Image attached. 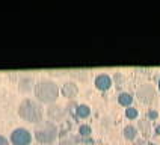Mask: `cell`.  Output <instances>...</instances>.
I'll use <instances>...</instances> for the list:
<instances>
[{"label": "cell", "instance_id": "obj_1", "mask_svg": "<svg viewBox=\"0 0 160 145\" xmlns=\"http://www.w3.org/2000/svg\"><path fill=\"white\" fill-rule=\"evenodd\" d=\"M35 97L39 103H47V104H53L59 97V86L58 83L52 79H42V80L36 82L33 86Z\"/></svg>", "mask_w": 160, "mask_h": 145}, {"label": "cell", "instance_id": "obj_2", "mask_svg": "<svg viewBox=\"0 0 160 145\" xmlns=\"http://www.w3.org/2000/svg\"><path fill=\"white\" fill-rule=\"evenodd\" d=\"M18 115L27 122L39 124L44 117V110H42V106L38 100L24 98L18 106Z\"/></svg>", "mask_w": 160, "mask_h": 145}, {"label": "cell", "instance_id": "obj_3", "mask_svg": "<svg viewBox=\"0 0 160 145\" xmlns=\"http://www.w3.org/2000/svg\"><path fill=\"white\" fill-rule=\"evenodd\" d=\"M35 138L38 142H41V144H52L54 139H56V136H58V127L54 126L52 121H42V122H39L35 128Z\"/></svg>", "mask_w": 160, "mask_h": 145}, {"label": "cell", "instance_id": "obj_4", "mask_svg": "<svg viewBox=\"0 0 160 145\" xmlns=\"http://www.w3.org/2000/svg\"><path fill=\"white\" fill-rule=\"evenodd\" d=\"M9 141L12 145H30L32 142V133L24 127H17L12 130L9 136Z\"/></svg>", "mask_w": 160, "mask_h": 145}, {"label": "cell", "instance_id": "obj_5", "mask_svg": "<svg viewBox=\"0 0 160 145\" xmlns=\"http://www.w3.org/2000/svg\"><path fill=\"white\" fill-rule=\"evenodd\" d=\"M136 95H138V98L143 101V103H150L154 100L156 97V88L152 86V85H142V86H139L138 91H136Z\"/></svg>", "mask_w": 160, "mask_h": 145}, {"label": "cell", "instance_id": "obj_6", "mask_svg": "<svg viewBox=\"0 0 160 145\" xmlns=\"http://www.w3.org/2000/svg\"><path fill=\"white\" fill-rule=\"evenodd\" d=\"M67 115V110L63 106L58 104V103H53V104H48L47 108V117L50 118L52 121H62Z\"/></svg>", "mask_w": 160, "mask_h": 145}, {"label": "cell", "instance_id": "obj_7", "mask_svg": "<svg viewBox=\"0 0 160 145\" xmlns=\"http://www.w3.org/2000/svg\"><path fill=\"white\" fill-rule=\"evenodd\" d=\"M63 97L67 98H74L77 94H79V86L74 83V82H65L62 85V89H61Z\"/></svg>", "mask_w": 160, "mask_h": 145}, {"label": "cell", "instance_id": "obj_8", "mask_svg": "<svg viewBox=\"0 0 160 145\" xmlns=\"http://www.w3.org/2000/svg\"><path fill=\"white\" fill-rule=\"evenodd\" d=\"M95 86L100 91H107L112 86V79L109 74H98L95 77Z\"/></svg>", "mask_w": 160, "mask_h": 145}, {"label": "cell", "instance_id": "obj_9", "mask_svg": "<svg viewBox=\"0 0 160 145\" xmlns=\"http://www.w3.org/2000/svg\"><path fill=\"white\" fill-rule=\"evenodd\" d=\"M118 101H119V104L130 108V104H132V101H133V97H132L130 92H121V94L118 95Z\"/></svg>", "mask_w": 160, "mask_h": 145}, {"label": "cell", "instance_id": "obj_10", "mask_svg": "<svg viewBox=\"0 0 160 145\" xmlns=\"http://www.w3.org/2000/svg\"><path fill=\"white\" fill-rule=\"evenodd\" d=\"M76 113L80 118H88L89 113H91V108H89L88 104H79L77 109H76Z\"/></svg>", "mask_w": 160, "mask_h": 145}, {"label": "cell", "instance_id": "obj_11", "mask_svg": "<svg viewBox=\"0 0 160 145\" xmlns=\"http://www.w3.org/2000/svg\"><path fill=\"white\" fill-rule=\"evenodd\" d=\"M136 133H138V130H136V127L134 126H125L124 127V136L127 139H134L136 138Z\"/></svg>", "mask_w": 160, "mask_h": 145}, {"label": "cell", "instance_id": "obj_12", "mask_svg": "<svg viewBox=\"0 0 160 145\" xmlns=\"http://www.w3.org/2000/svg\"><path fill=\"white\" fill-rule=\"evenodd\" d=\"M32 83H33V79H30V77L21 79V80H20V89L21 91H29L30 88H32Z\"/></svg>", "mask_w": 160, "mask_h": 145}, {"label": "cell", "instance_id": "obj_13", "mask_svg": "<svg viewBox=\"0 0 160 145\" xmlns=\"http://www.w3.org/2000/svg\"><path fill=\"white\" fill-rule=\"evenodd\" d=\"M138 115H139V112H138V109L136 108H127L125 109V117L128 118V119H134V118H138Z\"/></svg>", "mask_w": 160, "mask_h": 145}, {"label": "cell", "instance_id": "obj_14", "mask_svg": "<svg viewBox=\"0 0 160 145\" xmlns=\"http://www.w3.org/2000/svg\"><path fill=\"white\" fill-rule=\"evenodd\" d=\"M139 128L142 130L143 135H148V133H150V121L141 119V121H139Z\"/></svg>", "mask_w": 160, "mask_h": 145}, {"label": "cell", "instance_id": "obj_15", "mask_svg": "<svg viewBox=\"0 0 160 145\" xmlns=\"http://www.w3.org/2000/svg\"><path fill=\"white\" fill-rule=\"evenodd\" d=\"M79 133L82 136H89L92 133V128H91L88 124H82V126L79 127Z\"/></svg>", "mask_w": 160, "mask_h": 145}, {"label": "cell", "instance_id": "obj_16", "mask_svg": "<svg viewBox=\"0 0 160 145\" xmlns=\"http://www.w3.org/2000/svg\"><path fill=\"white\" fill-rule=\"evenodd\" d=\"M59 145H76V142L71 141V139H62V141L59 142Z\"/></svg>", "mask_w": 160, "mask_h": 145}, {"label": "cell", "instance_id": "obj_17", "mask_svg": "<svg viewBox=\"0 0 160 145\" xmlns=\"http://www.w3.org/2000/svg\"><path fill=\"white\" fill-rule=\"evenodd\" d=\"M0 145H9L8 139H6V138H5L3 135H0Z\"/></svg>", "mask_w": 160, "mask_h": 145}, {"label": "cell", "instance_id": "obj_18", "mask_svg": "<svg viewBox=\"0 0 160 145\" xmlns=\"http://www.w3.org/2000/svg\"><path fill=\"white\" fill-rule=\"evenodd\" d=\"M148 115H150L151 118H156V117H157V112H154V110H151V112H150Z\"/></svg>", "mask_w": 160, "mask_h": 145}, {"label": "cell", "instance_id": "obj_19", "mask_svg": "<svg viewBox=\"0 0 160 145\" xmlns=\"http://www.w3.org/2000/svg\"><path fill=\"white\" fill-rule=\"evenodd\" d=\"M156 132H157V135H160V126L157 127V128H156Z\"/></svg>", "mask_w": 160, "mask_h": 145}]
</instances>
